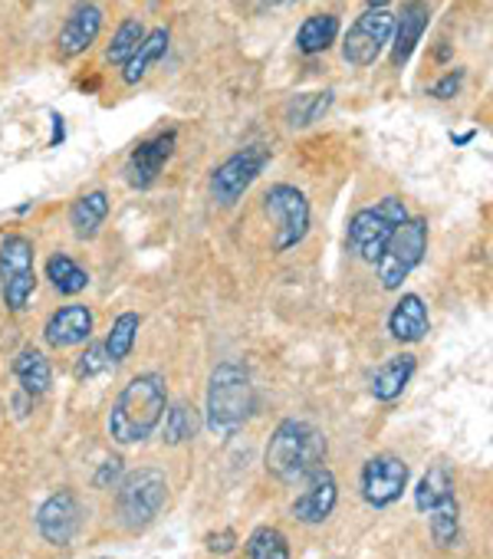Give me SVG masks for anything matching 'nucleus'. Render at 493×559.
<instances>
[{
  "label": "nucleus",
  "mask_w": 493,
  "mask_h": 559,
  "mask_svg": "<svg viewBox=\"0 0 493 559\" xmlns=\"http://www.w3.org/2000/svg\"><path fill=\"white\" fill-rule=\"evenodd\" d=\"M168 408V389L159 372L136 376L109 411V434L115 444H142L162 424Z\"/></svg>",
  "instance_id": "1"
},
{
  "label": "nucleus",
  "mask_w": 493,
  "mask_h": 559,
  "mask_svg": "<svg viewBox=\"0 0 493 559\" xmlns=\"http://www.w3.org/2000/svg\"><path fill=\"white\" fill-rule=\"evenodd\" d=\"M323 458H326V437L313 424L287 418L270 434L264 465H267V474H274L277 481L300 484V481H309L323 468Z\"/></svg>",
  "instance_id": "2"
},
{
  "label": "nucleus",
  "mask_w": 493,
  "mask_h": 559,
  "mask_svg": "<svg viewBox=\"0 0 493 559\" xmlns=\"http://www.w3.org/2000/svg\"><path fill=\"white\" fill-rule=\"evenodd\" d=\"M257 408V392L251 372L237 363H224L211 372L207 382V428L214 434L237 431Z\"/></svg>",
  "instance_id": "3"
},
{
  "label": "nucleus",
  "mask_w": 493,
  "mask_h": 559,
  "mask_svg": "<svg viewBox=\"0 0 493 559\" xmlns=\"http://www.w3.org/2000/svg\"><path fill=\"white\" fill-rule=\"evenodd\" d=\"M115 513L118 523L126 530H146L159 520L162 507L168 504V481L162 471L155 468H142L122 478V484L115 487Z\"/></svg>",
  "instance_id": "4"
},
{
  "label": "nucleus",
  "mask_w": 493,
  "mask_h": 559,
  "mask_svg": "<svg viewBox=\"0 0 493 559\" xmlns=\"http://www.w3.org/2000/svg\"><path fill=\"white\" fill-rule=\"evenodd\" d=\"M408 217V207L402 198H382L372 207H362L352 220H349V251L365 261L376 264L385 251V244L392 241L395 228Z\"/></svg>",
  "instance_id": "5"
},
{
  "label": "nucleus",
  "mask_w": 493,
  "mask_h": 559,
  "mask_svg": "<svg viewBox=\"0 0 493 559\" xmlns=\"http://www.w3.org/2000/svg\"><path fill=\"white\" fill-rule=\"evenodd\" d=\"M425 251H428V220L425 217H405L395 228L392 241L385 244L382 257L376 261L382 287L399 290L412 277V270L421 264Z\"/></svg>",
  "instance_id": "6"
},
{
  "label": "nucleus",
  "mask_w": 493,
  "mask_h": 559,
  "mask_svg": "<svg viewBox=\"0 0 493 559\" xmlns=\"http://www.w3.org/2000/svg\"><path fill=\"white\" fill-rule=\"evenodd\" d=\"M37 290L34 244L21 234H11L0 244V293L11 313H24Z\"/></svg>",
  "instance_id": "7"
},
{
  "label": "nucleus",
  "mask_w": 493,
  "mask_h": 559,
  "mask_svg": "<svg viewBox=\"0 0 493 559\" xmlns=\"http://www.w3.org/2000/svg\"><path fill=\"white\" fill-rule=\"evenodd\" d=\"M392 30H395V14H389V8H368L345 34L342 40V56L349 66H372L382 50L392 43Z\"/></svg>",
  "instance_id": "8"
},
{
  "label": "nucleus",
  "mask_w": 493,
  "mask_h": 559,
  "mask_svg": "<svg viewBox=\"0 0 493 559\" xmlns=\"http://www.w3.org/2000/svg\"><path fill=\"white\" fill-rule=\"evenodd\" d=\"M267 162H270L267 145H246V149H240L237 155H230L227 162H220L214 168V175H211V198L217 204H224V207L237 204L240 194L261 178Z\"/></svg>",
  "instance_id": "9"
},
{
  "label": "nucleus",
  "mask_w": 493,
  "mask_h": 559,
  "mask_svg": "<svg viewBox=\"0 0 493 559\" xmlns=\"http://www.w3.org/2000/svg\"><path fill=\"white\" fill-rule=\"evenodd\" d=\"M264 211L277 224V251L296 247L309 231V201L293 185H274L264 194Z\"/></svg>",
  "instance_id": "10"
},
{
  "label": "nucleus",
  "mask_w": 493,
  "mask_h": 559,
  "mask_svg": "<svg viewBox=\"0 0 493 559\" xmlns=\"http://www.w3.org/2000/svg\"><path fill=\"white\" fill-rule=\"evenodd\" d=\"M362 497L372 507H392L395 500H402L405 487H408V465L395 455H376L368 458L358 478Z\"/></svg>",
  "instance_id": "11"
},
{
  "label": "nucleus",
  "mask_w": 493,
  "mask_h": 559,
  "mask_svg": "<svg viewBox=\"0 0 493 559\" xmlns=\"http://www.w3.org/2000/svg\"><path fill=\"white\" fill-rule=\"evenodd\" d=\"M79 523H83V507L73 491H56L37 510V530L53 546H69L73 536L79 533Z\"/></svg>",
  "instance_id": "12"
},
{
  "label": "nucleus",
  "mask_w": 493,
  "mask_h": 559,
  "mask_svg": "<svg viewBox=\"0 0 493 559\" xmlns=\"http://www.w3.org/2000/svg\"><path fill=\"white\" fill-rule=\"evenodd\" d=\"M175 139H178L175 129H168V132H162V136L142 142V145L129 155V162H126V181H129L132 188H139V191L152 188V185L159 181L165 162H168L172 152H175Z\"/></svg>",
  "instance_id": "13"
},
{
  "label": "nucleus",
  "mask_w": 493,
  "mask_h": 559,
  "mask_svg": "<svg viewBox=\"0 0 493 559\" xmlns=\"http://www.w3.org/2000/svg\"><path fill=\"white\" fill-rule=\"evenodd\" d=\"M43 335H47V343L53 350H69V346L89 343V335H92V313H89V306H83V303L60 306L47 319Z\"/></svg>",
  "instance_id": "14"
},
{
  "label": "nucleus",
  "mask_w": 493,
  "mask_h": 559,
  "mask_svg": "<svg viewBox=\"0 0 493 559\" xmlns=\"http://www.w3.org/2000/svg\"><path fill=\"white\" fill-rule=\"evenodd\" d=\"M99 30H102V8H96V4H76L73 14L66 17L63 30H60V40H56L60 56L73 60V56L86 53L96 43Z\"/></svg>",
  "instance_id": "15"
},
{
  "label": "nucleus",
  "mask_w": 493,
  "mask_h": 559,
  "mask_svg": "<svg viewBox=\"0 0 493 559\" xmlns=\"http://www.w3.org/2000/svg\"><path fill=\"white\" fill-rule=\"evenodd\" d=\"M336 500H339L336 478H332V471L319 468V471L309 478V487L293 500V517H296L300 523H323V520H329V513L336 510Z\"/></svg>",
  "instance_id": "16"
},
{
  "label": "nucleus",
  "mask_w": 493,
  "mask_h": 559,
  "mask_svg": "<svg viewBox=\"0 0 493 559\" xmlns=\"http://www.w3.org/2000/svg\"><path fill=\"white\" fill-rule=\"evenodd\" d=\"M428 21H431V11L425 0H408V4L402 8L399 21H395V43H392V63L395 66H405L412 60V53L418 50L425 30H428Z\"/></svg>",
  "instance_id": "17"
},
{
  "label": "nucleus",
  "mask_w": 493,
  "mask_h": 559,
  "mask_svg": "<svg viewBox=\"0 0 493 559\" xmlns=\"http://www.w3.org/2000/svg\"><path fill=\"white\" fill-rule=\"evenodd\" d=\"M428 306L418 293H405L389 316V332L399 343H421L428 335Z\"/></svg>",
  "instance_id": "18"
},
{
  "label": "nucleus",
  "mask_w": 493,
  "mask_h": 559,
  "mask_svg": "<svg viewBox=\"0 0 493 559\" xmlns=\"http://www.w3.org/2000/svg\"><path fill=\"white\" fill-rule=\"evenodd\" d=\"M168 53V30L165 27H155L152 34L142 37V43L136 47V53L122 63V82L126 86H136L139 79L149 76V69Z\"/></svg>",
  "instance_id": "19"
},
{
  "label": "nucleus",
  "mask_w": 493,
  "mask_h": 559,
  "mask_svg": "<svg viewBox=\"0 0 493 559\" xmlns=\"http://www.w3.org/2000/svg\"><path fill=\"white\" fill-rule=\"evenodd\" d=\"M415 369H418V359L412 353L392 356L385 366H379L376 376H372V395H376V402H395L405 392V385L412 382Z\"/></svg>",
  "instance_id": "20"
},
{
  "label": "nucleus",
  "mask_w": 493,
  "mask_h": 559,
  "mask_svg": "<svg viewBox=\"0 0 493 559\" xmlns=\"http://www.w3.org/2000/svg\"><path fill=\"white\" fill-rule=\"evenodd\" d=\"M109 214V194L105 191H89L83 194L73 207H69V224H73V234L79 241H92L102 228V220Z\"/></svg>",
  "instance_id": "21"
},
{
  "label": "nucleus",
  "mask_w": 493,
  "mask_h": 559,
  "mask_svg": "<svg viewBox=\"0 0 493 559\" xmlns=\"http://www.w3.org/2000/svg\"><path fill=\"white\" fill-rule=\"evenodd\" d=\"M339 37V17L336 14H309L300 30H296V50L303 56H316L326 53Z\"/></svg>",
  "instance_id": "22"
},
{
  "label": "nucleus",
  "mask_w": 493,
  "mask_h": 559,
  "mask_svg": "<svg viewBox=\"0 0 493 559\" xmlns=\"http://www.w3.org/2000/svg\"><path fill=\"white\" fill-rule=\"evenodd\" d=\"M14 376H17V382L24 385V392L34 395V398L47 395L50 385H53V369H50L47 356L37 353V350H24V353L14 359Z\"/></svg>",
  "instance_id": "23"
},
{
  "label": "nucleus",
  "mask_w": 493,
  "mask_h": 559,
  "mask_svg": "<svg viewBox=\"0 0 493 559\" xmlns=\"http://www.w3.org/2000/svg\"><path fill=\"white\" fill-rule=\"evenodd\" d=\"M332 105V92H300L287 102L283 119L290 129H306L326 116V109Z\"/></svg>",
  "instance_id": "24"
},
{
  "label": "nucleus",
  "mask_w": 493,
  "mask_h": 559,
  "mask_svg": "<svg viewBox=\"0 0 493 559\" xmlns=\"http://www.w3.org/2000/svg\"><path fill=\"white\" fill-rule=\"evenodd\" d=\"M431 539L441 546V549H451L457 546V536H460V504L454 494H447L444 500H438L431 510Z\"/></svg>",
  "instance_id": "25"
},
{
  "label": "nucleus",
  "mask_w": 493,
  "mask_h": 559,
  "mask_svg": "<svg viewBox=\"0 0 493 559\" xmlns=\"http://www.w3.org/2000/svg\"><path fill=\"white\" fill-rule=\"evenodd\" d=\"M139 326H142L139 313H122V316L112 322V329H109V335H105V346H102L112 366H118V363L129 359V353H132V346H136V335H139Z\"/></svg>",
  "instance_id": "26"
},
{
  "label": "nucleus",
  "mask_w": 493,
  "mask_h": 559,
  "mask_svg": "<svg viewBox=\"0 0 493 559\" xmlns=\"http://www.w3.org/2000/svg\"><path fill=\"white\" fill-rule=\"evenodd\" d=\"M47 280L63 296H76V293H83L89 287V274L73 257H66V254H53L47 261Z\"/></svg>",
  "instance_id": "27"
},
{
  "label": "nucleus",
  "mask_w": 493,
  "mask_h": 559,
  "mask_svg": "<svg viewBox=\"0 0 493 559\" xmlns=\"http://www.w3.org/2000/svg\"><path fill=\"white\" fill-rule=\"evenodd\" d=\"M447 494H454V478L447 468H431L421 481H418V491H415V507L421 513H428L438 500H444Z\"/></svg>",
  "instance_id": "28"
},
{
  "label": "nucleus",
  "mask_w": 493,
  "mask_h": 559,
  "mask_svg": "<svg viewBox=\"0 0 493 559\" xmlns=\"http://www.w3.org/2000/svg\"><path fill=\"white\" fill-rule=\"evenodd\" d=\"M246 556L251 559H290V543L277 526H261L246 539Z\"/></svg>",
  "instance_id": "29"
},
{
  "label": "nucleus",
  "mask_w": 493,
  "mask_h": 559,
  "mask_svg": "<svg viewBox=\"0 0 493 559\" xmlns=\"http://www.w3.org/2000/svg\"><path fill=\"white\" fill-rule=\"evenodd\" d=\"M194 434H198V411L188 402L165 408V441L168 444H185Z\"/></svg>",
  "instance_id": "30"
},
{
  "label": "nucleus",
  "mask_w": 493,
  "mask_h": 559,
  "mask_svg": "<svg viewBox=\"0 0 493 559\" xmlns=\"http://www.w3.org/2000/svg\"><path fill=\"white\" fill-rule=\"evenodd\" d=\"M142 37H146V27L139 21H126V24L115 30V37H112V43L105 50V60L122 66V63H126L136 53V47L142 43Z\"/></svg>",
  "instance_id": "31"
},
{
  "label": "nucleus",
  "mask_w": 493,
  "mask_h": 559,
  "mask_svg": "<svg viewBox=\"0 0 493 559\" xmlns=\"http://www.w3.org/2000/svg\"><path fill=\"white\" fill-rule=\"evenodd\" d=\"M109 366H112V363H109L105 350H102V346H89V350L79 356V363H76V376H79V379H92V376L105 372Z\"/></svg>",
  "instance_id": "32"
},
{
  "label": "nucleus",
  "mask_w": 493,
  "mask_h": 559,
  "mask_svg": "<svg viewBox=\"0 0 493 559\" xmlns=\"http://www.w3.org/2000/svg\"><path fill=\"white\" fill-rule=\"evenodd\" d=\"M204 546H207V552H214V556H227V552L237 549V533H233L230 526L214 530V533L204 536Z\"/></svg>",
  "instance_id": "33"
},
{
  "label": "nucleus",
  "mask_w": 493,
  "mask_h": 559,
  "mask_svg": "<svg viewBox=\"0 0 493 559\" xmlns=\"http://www.w3.org/2000/svg\"><path fill=\"white\" fill-rule=\"evenodd\" d=\"M460 86H464V69H454V73H447L441 82L431 86V96H434V99H454V96L460 92Z\"/></svg>",
  "instance_id": "34"
},
{
  "label": "nucleus",
  "mask_w": 493,
  "mask_h": 559,
  "mask_svg": "<svg viewBox=\"0 0 493 559\" xmlns=\"http://www.w3.org/2000/svg\"><path fill=\"white\" fill-rule=\"evenodd\" d=\"M122 481V461L118 458H112V461H105L102 468H99V474H96V487L99 491H109V487H115Z\"/></svg>",
  "instance_id": "35"
},
{
  "label": "nucleus",
  "mask_w": 493,
  "mask_h": 559,
  "mask_svg": "<svg viewBox=\"0 0 493 559\" xmlns=\"http://www.w3.org/2000/svg\"><path fill=\"white\" fill-rule=\"evenodd\" d=\"M267 8H290V4H296V0H264Z\"/></svg>",
  "instance_id": "36"
},
{
  "label": "nucleus",
  "mask_w": 493,
  "mask_h": 559,
  "mask_svg": "<svg viewBox=\"0 0 493 559\" xmlns=\"http://www.w3.org/2000/svg\"><path fill=\"white\" fill-rule=\"evenodd\" d=\"M389 4H392V0H368V8H376V11L379 8H389Z\"/></svg>",
  "instance_id": "37"
}]
</instances>
